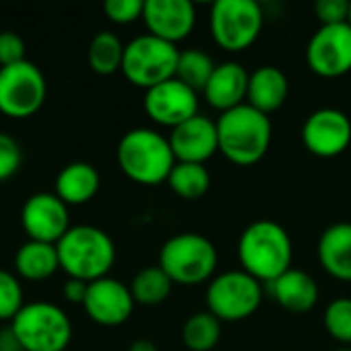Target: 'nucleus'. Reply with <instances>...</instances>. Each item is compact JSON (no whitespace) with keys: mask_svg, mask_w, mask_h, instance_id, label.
I'll return each mask as SVG.
<instances>
[{"mask_svg":"<svg viewBox=\"0 0 351 351\" xmlns=\"http://www.w3.org/2000/svg\"><path fill=\"white\" fill-rule=\"evenodd\" d=\"M292 239L288 230L274 220H257L249 224L239 239V261L243 271L261 284H271L292 269Z\"/></svg>","mask_w":351,"mask_h":351,"instance_id":"f257e3e1","label":"nucleus"},{"mask_svg":"<svg viewBox=\"0 0 351 351\" xmlns=\"http://www.w3.org/2000/svg\"><path fill=\"white\" fill-rule=\"evenodd\" d=\"M115 156L121 173L130 181L146 187L167 183L177 162L169 136H162L152 128H134L125 132L117 144Z\"/></svg>","mask_w":351,"mask_h":351,"instance_id":"f03ea898","label":"nucleus"},{"mask_svg":"<svg viewBox=\"0 0 351 351\" xmlns=\"http://www.w3.org/2000/svg\"><path fill=\"white\" fill-rule=\"evenodd\" d=\"M220 152L239 167H251L263 160L271 146V119L251 105H241L220 113L216 121Z\"/></svg>","mask_w":351,"mask_h":351,"instance_id":"7ed1b4c3","label":"nucleus"},{"mask_svg":"<svg viewBox=\"0 0 351 351\" xmlns=\"http://www.w3.org/2000/svg\"><path fill=\"white\" fill-rule=\"evenodd\" d=\"M56 249L60 269H64L68 278L82 280L86 284L107 278L117 257L113 239L103 228L90 224L70 226Z\"/></svg>","mask_w":351,"mask_h":351,"instance_id":"20e7f679","label":"nucleus"},{"mask_svg":"<svg viewBox=\"0 0 351 351\" xmlns=\"http://www.w3.org/2000/svg\"><path fill=\"white\" fill-rule=\"evenodd\" d=\"M158 267L179 286H199L216 276L218 251L210 239L197 232L171 237L158 255Z\"/></svg>","mask_w":351,"mask_h":351,"instance_id":"39448f33","label":"nucleus"},{"mask_svg":"<svg viewBox=\"0 0 351 351\" xmlns=\"http://www.w3.org/2000/svg\"><path fill=\"white\" fill-rule=\"evenodd\" d=\"M10 329L23 351H68L72 323L53 302L25 304L10 321Z\"/></svg>","mask_w":351,"mask_h":351,"instance_id":"423d86ee","label":"nucleus"},{"mask_svg":"<svg viewBox=\"0 0 351 351\" xmlns=\"http://www.w3.org/2000/svg\"><path fill=\"white\" fill-rule=\"evenodd\" d=\"M177 60V45L162 41L150 33H144L125 43L121 74L130 84L148 90L156 84L175 78Z\"/></svg>","mask_w":351,"mask_h":351,"instance_id":"0eeeda50","label":"nucleus"},{"mask_svg":"<svg viewBox=\"0 0 351 351\" xmlns=\"http://www.w3.org/2000/svg\"><path fill=\"white\" fill-rule=\"evenodd\" d=\"M263 300L261 282L243 269L214 276L208 284L206 304L220 323H237L253 317Z\"/></svg>","mask_w":351,"mask_h":351,"instance_id":"6e6552de","label":"nucleus"},{"mask_svg":"<svg viewBox=\"0 0 351 351\" xmlns=\"http://www.w3.org/2000/svg\"><path fill=\"white\" fill-rule=\"evenodd\" d=\"M263 8L255 0H216L210 10V33L226 51H245L263 29Z\"/></svg>","mask_w":351,"mask_h":351,"instance_id":"1a4fd4ad","label":"nucleus"},{"mask_svg":"<svg viewBox=\"0 0 351 351\" xmlns=\"http://www.w3.org/2000/svg\"><path fill=\"white\" fill-rule=\"evenodd\" d=\"M47 82L29 60L0 68V113L10 119L33 117L45 103Z\"/></svg>","mask_w":351,"mask_h":351,"instance_id":"9d476101","label":"nucleus"},{"mask_svg":"<svg viewBox=\"0 0 351 351\" xmlns=\"http://www.w3.org/2000/svg\"><path fill=\"white\" fill-rule=\"evenodd\" d=\"M308 68L323 78H339L351 70V27L321 25L306 45Z\"/></svg>","mask_w":351,"mask_h":351,"instance_id":"9b49d317","label":"nucleus"},{"mask_svg":"<svg viewBox=\"0 0 351 351\" xmlns=\"http://www.w3.org/2000/svg\"><path fill=\"white\" fill-rule=\"evenodd\" d=\"M21 226L27 241L58 245L70 230L68 206L53 191H39L27 197L21 208Z\"/></svg>","mask_w":351,"mask_h":351,"instance_id":"f8f14e48","label":"nucleus"},{"mask_svg":"<svg viewBox=\"0 0 351 351\" xmlns=\"http://www.w3.org/2000/svg\"><path fill=\"white\" fill-rule=\"evenodd\" d=\"M302 142L306 150L319 158L339 156L351 144V119L333 107L317 109L302 125Z\"/></svg>","mask_w":351,"mask_h":351,"instance_id":"ddd939ff","label":"nucleus"},{"mask_svg":"<svg viewBox=\"0 0 351 351\" xmlns=\"http://www.w3.org/2000/svg\"><path fill=\"white\" fill-rule=\"evenodd\" d=\"M199 99L197 93L191 90L187 84L179 82L177 78H171L162 84H156L144 93V111L146 115L162 125V128H177L183 121L191 119L199 111Z\"/></svg>","mask_w":351,"mask_h":351,"instance_id":"4468645a","label":"nucleus"},{"mask_svg":"<svg viewBox=\"0 0 351 351\" xmlns=\"http://www.w3.org/2000/svg\"><path fill=\"white\" fill-rule=\"evenodd\" d=\"M134 298L130 286L107 276L88 284L82 308L86 317L101 327H119L134 313Z\"/></svg>","mask_w":351,"mask_h":351,"instance_id":"2eb2a0df","label":"nucleus"},{"mask_svg":"<svg viewBox=\"0 0 351 351\" xmlns=\"http://www.w3.org/2000/svg\"><path fill=\"white\" fill-rule=\"evenodd\" d=\"M195 6L189 0H144L142 21L150 35L177 45L195 27Z\"/></svg>","mask_w":351,"mask_h":351,"instance_id":"dca6fc26","label":"nucleus"},{"mask_svg":"<svg viewBox=\"0 0 351 351\" xmlns=\"http://www.w3.org/2000/svg\"><path fill=\"white\" fill-rule=\"evenodd\" d=\"M169 144L177 162H195L204 165L210 160L218 148V130L216 121L197 113L181 125L173 128L169 134Z\"/></svg>","mask_w":351,"mask_h":351,"instance_id":"f3484780","label":"nucleus"},{"mask_svg":"<svg viewBox=\"0 0 351 351\" xmlns=\"http://www.w3.org/2000/svg\"><path fill=\"white\" fill-rule=\"evenodd\" d=\"M249 88V72L239 62H222L216 64L212 78L204 88V99L210 107L220 113L237 109L247 103Z\"/></svg>","mask_w":351,"mask_h":351,"instance_id":"a211bd4d","label":"nucleus"},{"mask_svg":"<svg viewBox=\"0 0 351 351\" xmlns=\"http://www.w3.org/2000/svg\"><path fill=\"white\" fill-rule=\"evenodd\" d=\"M276 302L294 315L311 313L319 302V286L315 278L300 269H288L269 284Z\"/></svg>","mask_w":351,"mask_h":351,"instance_id":"6ab92c4d","label":"nucleus"},{"mask_svg":"<svg viewBox=\"0 0 351 351\" xmlns=\"http://www.w3.org/2000/svg\"><path fill=\"white\" fill-rule=\"evenodd\" d=\"M290 93L288 76L278 66H261L249 74L247 88V105L261 111L263 115H271L278 111Z\"/></svg>","mask_w":351,"mask_h":351,"instance_id":"aec40b11","label":"nucleus"},{"mask_svg":"<svg viewBox=\"0 0 351 351\" xmlns=\"http://www.w3.org/2000/svg\"><path fill=\"white\" fill-rule=\"evenodd\" d=\"M317 253L323 269L331 278L351 282V222L331 224L321 234Z\"/></svg>","mask_w":351,"mask_h":351,"instance_id":"412c9836","label":"nucleus"},{"mask_svg":"<svg viewBox=\"0 0 351 351\" xmlns=\"http://www.w3.org/2000/svg\"><path fill=\"white\" fill-rule=\"evenodd\" d=\"M101 187V175L99 171L84 160H76L66 165L53 185V193L66 204V206H82L88 204Z\"/></svg>","mask_w":351,"mask_h":351,"instance_id":"4be33fe9","label":"nucleus"},{"mask_svg":"<svg viewBox=\"0 0 351 351\" xmlns=\"http://www.w3.org/2000/svg\"><path fill=\"white\" fill-rule=\"evenodd\" d=\"M60 269V257L56 245L27 241L19 247L14 255V271L16 278L27 282H43L49 280Z\"/></svg>","mask_w":351,"mask_h":351,"instance_id":"5701e85b","label":"nucleus"},{"mask_svg":"<svg viewBox=\"0 0 351 351\" xmlns=\"http://www.w3.org/2000/svg\"><path fill=\"white\" fill-rule=\"evenodd\" d=\"M123 49L125 43L111 33V31H101L97 33L90 43H88V66L95 74L101 76H111L115 72H121V62H123Z\"/></svg>","mask_w":351,"mask_h":351,"instance_id":"b1692460","label":"nucleus"},{"mask_svg":"<svg viewBox=\"0 0 351 351\" xmlns=\"http://www.w3.org/2000/svg\"><path fill=\"white\" fill-rule=\"evenodd\" d=\"M171 191L179 195L181 199H199L208 193L212 177L206 165H195V162H175L169 179H167Z\"/></svg>","mask_w":351,"mask_h":351,"instance_id":"393cba45","label":"nucleus"},{"mask_svg":"<svg viewBox=\"0 0 351 351\" xmlns=\"http://www.w3.org/2000/svg\"><path fill=\"white\" fill-rule=\"evenodd\" d=\"M173 282L171 278L158 267H144L142 271H138L130 284V292L136 304L142 306H156L162 304L173 290Z\"/></svg>","mask_w":351,"mask_h":351,"instance_id":"a878e982","label":"nucleus"},{"mask_svg":"<svg viewBox=\"0 0 351 351\" xmlns=\"http://www.w3.org/2000/svg\"><path fill=\"white\" fill-rule=\"evenodd\" d=\"M222 337V323L212 313H195L191 315L183 329L181 339L189 351H212Z\"/></svg>","mask_w":351,"mask_h":351,"instance_id":"bb28decb","label":"nucleus"},{"mask_svg":"<svg viewBox=\"0 0 351 351\" xmlns=\"http://www.w3.org/2000/svg\"><path fill=\"white\" fill-rule=\"evenodd\" d=\"M214 60L202 51V49H183L179 51V60H177V70H175V78L183 84H187L191 90L195 93H204L208 80L214 74Z\"/></svg>","mask_w":351,"mask_h":351,"instance_id":"cd10ccee","label":"nucleus"},{"mask_svg":"<svg viewBox=\"0 0 351 351\" xmlns=\"http://www.w3.org/2000/svg\"><path fill=\"white\" fill-rule=\"evenodd\" d=\"M325 329L339 341L351 346V298H337L325 308Z\"/></svg>","mask_w":351,"mask_h":351,"instance_id":"c85d7f7f","label":"nucleus"},{"mask_svg":"<svg viewBox=\"0 0 351 351\" xmlns=\"http://www.w3.org/2000/svg\"><path fill=\"white\" fill-rule=\"evenodd\" d=\"M23 306L25 300L21 280L10 271L0 269V321H12Z\"/></svg>","mask_w":351,"mask_h":351,"instance_id":"c756f323","label":"nucleus"},{"mask_svg":"<svg viewBox=\"0 0 351 351\" xmlns=\"http://www.w3.org/2000/svg\"><path fill=\"white\" fill-rule=\"evenodd\" d=\"M21 162H23V152L19 142L12 136L0 132V183L14 177L21 169Z\"/></svg>","mask_w":351,"mask_h":351,"instance_id":"7c9ffc66","label":"nucleus"},{"mask_svg":"<svg viewBox=\"0 0 351 351\" xmlns=\"http://www.w3.org/2000/svg\"><path fill=\"white\" fill-rule=\"evenodd\" d=\"M105 16L115 25H130L142 19L144 0H107L103 4Z\"/></svg>","mask_w":351,"mask_h":351,"instance_id":"2f4dec72","label":"nucleus"},{"mask_svg":"<svg viewBox=\"0 0 351 351\" xmlns=\"http://www.w3.org/2000/svg\"><path fill=\"white\" fill-rule=\"evenodd\" d=\"M25 41L14 31H2L0 33V68L12 66L19 62H25Z\"/></svg>","mask_w":351,"mask_h":351,"instance_id":"473e14b6","label":"nucleus"},{"mask_svg":"<svg viewBox=\"0 0 351 351\" xmlns=\"http://www.w3.org/2000/svg\"><path fill=\"white\" fill-rule=\"evenodd\" d=\"M315 14L321 21V25L348 23L350 0H319V2H315Z\"/></svg>","mask_w":351,"mask_h":351,"instance_id":"72a5a7b5","label":"nucleus"},{"mask_svg":"<svg viewBox=\"0 0 351 351\" xmlns=\"http://www.w3.org/2000/svg\"><path fill=\"white\" fill-rule=\"evenodd\" d=\"M86 290H88V284L82 280H74V278H68L62 286L64 298L72 304H82L86 298Z\"/></svg>","mask_w":351,"mask_h":351,"instance_id":"f704fd0d","label":"nucleus"},{"mask_svg":"<svg viewBox=\"0 0 351 351\" xmlns=\"http://www.w3.org/2000/svg\"><path fill=\"white\" fill-rule=\"evenodd\" d=\"M0 351H23V348L19 346V341H16V337H14L10 327L0 331Z\"/></svg>","mask_w":351,"mask_h":351,"instance_id":"c9c22d12","label":"nucleus"},{"mask_svg":"<svg viewBox=\"0 0 351 351\" xmlns=\"http://www.w3.org/2000/svg\"><path fill=\"white\" fill-rule=\"evenodd\" d=\"M128 351H158V348H156V343L150 341V339H136V341L130 343Z\"/></svg>","mask_w":351,"mask_h":351,"instance_id":"e433bc0d","label":"nucleus"},{"mask_svg":"<svg viewBox=\"0 0 351 351\" xmlns=\"http://www.w3.org/2000/svg\"><path fill=\"white\" fill-rule=\"evenodd\" d=\"M348 25L351 27V0H350V14H348Z\"/></svg>","mask_w":351,"mask_h":351,"instance_id":"4c0bfd02","label":"nucleus"},{"mask_svg":"<svg viewBox=\"0 0 351 351\" xmlns=\"http://www.w3.org/2000/svg\"><path fill=\"white\" fill-rule=\"evenodd\" d=\"M335 351H351V348H341V350H335Z\"/></svg>","mask_w":351,"mask_h":351,"instance_id":"58836bf2","label":"nucleus"},{"mask_svg":"<svg viewBox=\"0 0 351 351\" xmlns=\"http://www.w3.org/2000/svg\"><path fill=\"white\" fill-rule=\"evenodd\" d=\"M350 348H351V346H350Z\"/></svg>","mask_w":351,"mask_h":351,"instance_id":"ea45409f","label":"nucleus"}]
</instances>
